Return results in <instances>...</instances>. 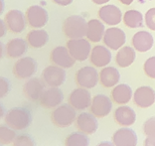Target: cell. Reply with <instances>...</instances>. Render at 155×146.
<instances>
[{"instance_id":"cell-26","label":"cell","mask_w":155,"mask_h":146,"mask_svg":"<svg viewBox=\"0 0 155 146\" xmlns=\"http://www.w3.org/2000/svg\"><path fill=\"white\" fill-rule=\"evenodd\" d=\"M26 41L28 45L34 49L42 48L47 44L49 41V35L47 31L43 29H34L31 30L26 36Z\"/></svg>"},{"instance_id":"cell-11","label":"cell","mask_w":155,"mask_h":146,"mask_svg":"<svg viewBox=\"0 0 155 146\" xmlns=\"http://www.w3.org/2000/svg\"><path fill=\"white\" fill-rule=\"evenodd\" d=\"M91 95L87 88H75L69 95V105L77 110H84L90 108L91 104Z\"/></svg>"},{"instance_id":"cell-18","label":"cell","mask_w":155,"mask_h":146,"mask_svg":"<svg viewBox=\"0 0 155 146\" xmlns=\"http://www.w3.org/2000/svg\"><path fill=\"white\" fill-rule=\"evenodd\" d=\"M45 91V85L39 78H30L23 85V94L29 101H36L40 99Z\"/></svg>"},{"instance_id":"cell-34","label":"cell","mask_w":155,"mask_h":146,"mask_svg":"<svg viewBox=\"0 0 155 146\" xmlns=\"http://www.w3.org/2000/svg\"><path fill=\"white\" fill-rule=\"evenodd\" d=\"M143 71L147 77L155 80V56L146 60L143 65Z\"/></svg>"},{"instance_id":"cell-5","label":"cell","mask_w":155,"mask_h":146,"mask_svg":"<svg viewBox=\"0 0 155 146\" xmlns=\"http://www.w3.org/2000/svg\"><path fill=\"white\" fill-rule=\"evenodd\" d=\"M67 48L73 58L79 62L86 61L91 52L90 42L84 38L70 39L67 42Z\"/></svg>"},{"instance_id":"cell-12","label":"cell","mask_w":155,"mask_h":146,"mask_svg":"<svg viewBox=\"0 0 155 146\" xmlns=\"http://www.w3.org/2000/svg\"><path fill=\"white\" fill-rule=\"evenodd\" d=\"M50 61L53 65L61 67L63 69L72 68L76 63V60L71 56L68 48L64 46H58L52 50Z\"/></svg>"},{"instance_id":"cell-21","label":"cell","mask_w":155,"mask_h":146,"mask_svg":"<svg viewBox=\"0 0 155 146\" xmlns=\"http://www.w3.org/2000/svg\"><path fill=\"white\" fill-rule=\"evenodd\" d=\"M91 63L97 68H104L110 63L111 54L110 51L104 46L97 45L91 49L90 56Z\"/></svg>"},{"instance_id":"cell-17","label":"cell","mask_w":155,"mask_h":146,"mask_svg":"<svg viewBox=\"0 0 155 146\" xmlns=\"http://www.w3.org/2000/svg\"><path fill=\"white\" fill-rule=\"evenodd\" d=\"M64 94L58 88H49L45 90L40 98V105L45 108H55L63 102Z\"/></svg>"},{"instance_id":"cell-15","label":"cell","mask_w":155,"mask_h":146,"mask_svg":"<svg viewBox=\"0 0 155 146\" xmlns=\"http://www.w3.org/2000/svg\"><path fill=\"white\" fill-rule=\"evenodd\" d=\"M132 98L136 106L140 108H148L155 102V91L151 87L143 85L136 88Z\"/></svg>"},{"instance_id":"cell-25","label":"cell","mask_w":155,"mask_h":146,"mask_svg":"<svg viewBox=\"0 0 155 146\" xmlns=\"http://www.w3.org/2000/svg\"><path fill=\"white\" fill-rule=\"evenodd\" d=\"M111 101L115 102L116 105H126L132 98V90L128 85L126 84H119L116 85L112 88L111 94Z\"/></svg>"},{"instance_id":"cell-36","label":"cell","mask_w":155,"mask_h":146,"mask_svg":"<svg viewBox=\"0 0 155 146\" xmlns=\"http://www.w3.org/2000/svg\"><path fill=\"white\" fill-rule=\"evenodd\" d=\"M145 23L150 30L155 31V8H151L146 12Z\"/></svg>"},{"instance_id":"cell-1","label":"cell","mask_w":155,"mask_h":146,"mask_svg":"<svg viewBox=\"0 0 155 146\" xmlns=\"http://www.w3.org/2000/svg\"><path fill=\"white\" fill-rule=\"evenodd\" d=\"M32 122L30 110L24 108H14L6 112L5 123L14 130H23Z\"/></svg>"},{"instance_id":"cell-41","label":"cell","mask_w":155,"mask_h":146,"mask_svg":"<svg viewBox=\"0 0 155 146\" xmlns=\"http://www.w3.org/2000/svg\"><path fill=\"white\" fill-rule=\"evenodd\" d=\"M97 146H115V145L112 143V142H110V141H101Z\"/></svg>"},{"instance_id":"cell-9","label":"cell","mask_w":155,"mask_h":146,"mask_svg":"<svg viewBox=\"0 0 155 146\" xmlns=\"http://www.w3.org/2000/svg\"><path fill=\"white\" fill-rule=\"evenodd\" d=\"M112 109V101L105 95H97L91 99L90 106L91 113L97 117L103 118L107 116L111 112Z\"/></svg>"},{"instance_id":"cell-29","label":"cell","mask_w":155,"mask_h":146,"mask_svg":"<svg viewBox=\"0 0 155 146\" xmlns=\"http://www.w3.org/2000/svg\"><path fill=\"white\" fill-rule=\"evenodd\" d=\"M123 23L128 28H139L143 25V16L137 10H128L123 15Z\"/></svg>"},{"instance_id":"cell-40","label":"cell","mask_w":155,"mask_h":146,"mask_svg":"<svg viewBox=\"0 0 155 146\" xmlns=\"http://www.w3.org/2000/svg\"><path fill=\"white\" fill-rule=\"evenodd\" d=\"M4 51H5V46L1 41H0V60H1L3 58V56H4Z\"/></svg>"},{"instance_id":"cell-32","label":"cell","mask_w":155,"mask_h":146,"mask_svg":"<svg viewBox=\"0 0 155 146\" xmlns=\"http://www.w3.org/2000/svg\"><path fill=\"white\" fill-rule=\"evenodd\" d=\"M142 130L146 137L155 139V116H151L145 120V122L143 123Z\"/></svg>"},{"instance_id":"cell-39","label":"cell","mask_w":155,"mask_h":146,"mask_svg":"<svg viewBox=\"0 0 155 146\" xmlns=\"http://www.w3.org/2000/svg\"><path fill=\"white\" fill-rule=\"evenodd\" d=\"M143 146H155V139L154 138L146 137L145 140H144Z\"/></svg>"},{"instance_id":"cell-14","label":"cell","mask_w":155,"mask_h":146,"mask_svg":"<svg viewBox=\"0 0 155 146\" xmlns=\"http://www.w3.org/2000/svg\"><path fill=\"white\" fill-rule=\"evenodd\" d=\"M97 117L91 112H82L76 118L77 129L87 135H91L97 132L98 128Z\"/></svg>"},{"instance_id":"cell-22","label":"cell","mask_w":155,"mask_h":146,"mask_svg":"<svg viewBox=\"0 0 155 146\" xmlns=\"http://www.w3.org/2000/svg\"><path fill=\"white\" fill-rule=\"evenodd\" d=\"M28 50V43L22 38H14L5 46L6 56L9 59H18L26 54Z\"/></svg>"},{"instance_id":"cell-45","label":"cell","mask_w":155,"mask_h":146,"mask_svg":"<svg viewBox=\"0 0 155 146\" xmlns=\"http://www.w3.org/2000/svg\"><path fill=\"white\" fill-rule=\"evenodd\" d=\"M119 1L123 5H130L133 2V0H119Z\"/></svg>"},{"instance_id":"cell-42","label":"cell","mask_w":155,"mask_h":146,"mask_svg":"<svg viewBox=\"0 0 155 146\" xmlns=\"http://www.w3.org/2000/svg\"><path fill=\"white\" fill-rule=\"evenodd\" d=\"M5 9V2L4 0H0V16L2 15V13L4 12Z\"/></svg>"},{"instance_id":"cell-8","label":"cell","mask_w":155,"mask_h":146,"mask_svg":"<svg viewBox=\"0 0 155 146\" xmlns=\"http://www.w3.org/2000/svg\"><path fill=\"white\" fill-rule=\"evenodd\" d=\"M27 24L34 29H40L48 23L49 15L47 10L39 5H32L26 10Z\"/></svg>"},{"instance_id":"cell-23","label":"cell","mask_w":155,"mask_h":146,"mask_svg":"<svg viewBox=\"0 0 155 146\" xmlns=\"http://www.w3.org/2000/svg\"><path fill=\"white\" fill-rule=\"evenodd\" d=\"M153 37L147 31H139L134 34L131 39V44L136 51L145 53L152 48Z\"/></svg>"},{"instance_id":"cell-46","label":"cell","mask_w":155,"mask_h":146,"mask_svg":"<svg viewBox=\"0 0 155 146\" xmlns=\"http://www.w3.org/2000/svg\"><path fill=\"white\" fill-rule=\"evenodd\" d=\"M0 146H1V144H0Z\"/></svg>"},{"instance_id":"cell-20","label":"cell","mask_w":155,"mask_h":146,"mask_svg":"<svg viewBox=\"0 0 155 146\" xmlns=\"http://www.w3.org/2000/svg\"><path fill=\"white\" fill-rule=\"evenodd\" d=\"M98 17L107 25H117L121 21L122 13L115 5H105L98 10Z\"/></svg>"},{"instance_id":"cell-24","label":"cell","mask_w":155,"mask_h":146,"mask_svg":"<svg viewBox=\"0 0 155 146\" xmlns=\"http://www.w3.org/2000/svg\"><path fill=\"white\" fill-rule=\"evenodd\" d=\"M100 83L105 88H114L120 80V74L114 67H105L100 73Z\"/></svg>"},{"instance_id":"cell-33","label":"cell","mask_w":155,"mask_h":146,"mask_svg":"<svg viewBox=\"0 0 155 146\" xmlns=\"http://www.w3.org/2000/svg\"><path fill=\"white\" fill-rule=\"evenodd\" d=\"M12 144L13 146H36L34 139L28 134H20L16 136Z\"/></svg>"},{"instance_id":"cell-16","label":"cell","mask_w":155,"mask_h":146,"mask_svg":"<svg viewBox=\"0 0 155 146\" xmlns=\"http://www.w3.org/2000/svg\"><path fill=\"white\" fill-rule=\"evenodd\" d=\"M126 41L125 33L121 29L116 27L108 28L104 35V43L107 48L114 51L120 49Z\"/></svg>"},{"instance_id":"cell-19","label":"cell","mask_w":155,"mask_h":146,"mask_svg":"<svg viewBox=\"0 0 155 146\" xmlns=\"http://www.w3.org/2000/svg\"><path fill=\"white\" fill-rule=\"evenodd\" d=\"M114 121L121 127H129L136 121V113L130 106L120 105L114 112Z\"/></svg>"},{"instance_id":"cell-2","label":"cell","mask_w":155,"mask_h":146,"mask_svg":"<svg viewBox=\"0 0 155 146\" xmlns=\"http://www.w3.org/2000/svg\"><path fill=\"white\" fill-rule=\"evenodd\" d=\"M87 23L84 17L80 15H71L64 21L63 32L69 39H80L87 35Z\"/></svg>"},{"instance_id":"cell-3","label":"cell","mask_w":155,"mask_h":146,"mask_svg":"<svg viewBox=\"0 0 155 146\" xmlns=\"http://www.w3.org/2000/svg\"><path fill=\"white\" fill-rule=\"evenodd\" d=\"M76 109L69 104L57 106L51 113V120L53 124L59 128L71 126L76 121Z\"/></svg>"},{"instance_id":"cell-27","label":"cell","mask_w":155,"mask_h":146,"mask_svg":"<svg viewBox=\"0 0 155 146\" xmlns=\"http://www.w3.org/2000/svg\"><path fill=\"white\" fill-rule=\"evenodd\" d=\"M104 25L97 19H91L87 22V40L94 43L101 41L104 35Z\"/></svg>"},{"instance_id":"cell-44","label":"cell","mask_w":155,"mask_h":146,"mask_svg":"<svg viewBox=\"0 0 155 146\" xmlns=\"http://www.w3.org/2000/svg\"><path fill=\"white\" fill-rule=\"evenodd\" d=\"M5 114H6V111H5L4 106L2 105V104H0V119H1Z\"/></svg>"},{"instance_id":"cell-31","label":"cell","mask_w":155,"mask_h":146,"mask_svg":"<svg viewBox=\"0 0 155 146\" xmlns=\"http://www.w3.org/2000/svg\"><path fill=\"white\" fill-rule=\"evenodd\" d=\"M16 132L8 125H0V144L8 145L13 143L16 138Z\"/></svg>"},{"instance_id":"cell-38","label":"cell","mask_w":155,"mask_h":146,"mask_svg":"<svg viewBox=\"0 0 155 146\" xmlns=\"http://www.w3.org/2000/svg\"><path fill=\"white\" fill-rule=\"evenodd\" d=\"M55 4H58L60 6H68L70 4H72L74 0H52Z\"/></svg>"},{"instance_id":"cell-6","label":"cell","mask_w":155,"mask_h":146,"mask_svg":"<svg viewBox=\"0 0 155 146\" xmlns=\"http://www.w3.org/2000/svg\"><path fill=\"white\" fill-rule=\"evenodd\" d=\"M37 62L31 57H23L13 66V75L19 80L30 79L37 72Z\"/></svg>"},{"instance_id":"cell-35","label":"cell","mask_w":155,"mask_h":146,"mask_svg":"<svg viewBox=\"0 0 155 146\" xmlns=\"http://www.w3.org/2000/svg\"><path fill=\"white\" fill-rule=\"evenodd\" d=\"M11 90V85L8 79L4 77H0V98H5Z\"/></svg>"},{"instance_id":"cell-7","label":"cell","mask_w":155,"mask_h":146,"mask_svg":"<svg viewBox=\"0 0 155 146\" xmlns=\"http://www.w3.org/2000/svg\"><path fill=\"white\" fill-rule=\"evenodd\" d=\"M67 74L61 67L51 65L46 67L42 72V81L50 88H59L65 83Z\"/></svg>"},{"instance_id":"cell-30","label":"cell","mask_w":155,"mask_h":146,"mask_svg":"<svg viewBox=\"0 0 155 146\" xmlns=\"http://www.w3.org/2000/svg\"><path fill=\"white\" fill-rule=\"evenodd\" d=\"M64 144L65 146H90V139L87 134L78 131L69 134Z\"/></svg>"},{"instance_id":"cell-37","label":"cell","mask_w":155,"mask_h":146,"mask_svg":"<svg viewBox=\"0 0 155 146\" xmlns=\"http://www.w3.org/2000/svg\"><path fill=\"white\" fill-rule=\"evenodd\" d=\"M6 32H7V26L5 24V21L0 19V39L5 36Z\"/></svg>"},{"instance_id":"cell-13","label":"cell","mask_w":155,"mask_h":146,"mask_svg":"<svg viewBox=\"0 0 155 146\" xmlns=\"http://www.w3.org/2000/svg\"><path fill=\"white\" fill-rule=\"evenodd\" d=\"M111 142L115 146H136L138 142V137L132 128L122 127L118 128L112 134Z\"/></svg>"},{"instance_id":"cell-10","label":"cell","mask_w":155,"mask_h":146,"mask_svg":"<svg viewBox=\"0 0 155 146\" xmlns=\"http://www.w3.org/2000/svg\"><path fill=\"white\" fill-rule=\"evenodd\" d=\"M5 24L11 33L19 34L25 30L26 28V17L22 11L18 9H11L6 13L4 17Z\"/></svg>"},{"instance_id":"cell-28","label":"cell","mask_w":155,"mask_h":146,"mask_svg":"<svg viewBox=\"0 0 155 146\" xmlns=\"http://www.w3.org/2000/svg\"><path fill=\"white\" fill-rule=\"evenodd\" d=\"M135 51L129 46H124L118 50L115 56L116 65L120 68H127L131 66L135 60Z\"/></svg>"},{"instance_id":"cell-43","label":"cell","mask_w":155,"mask_h":146,"mask_svg":"<svg viewBox=\"0 0 155 146\" xmlns=\"http://www.w3.org/2000/svg\"><path fill=\"white\" fill-rule=\"evenodd\" d=\"M91 1L97 5H101V4H104V3H107L108 1H110V0H91Z\"/></svg>"},{"instance_id":"cell-4","label":"cell","mask_w":155,"mask_h":146,"mask_svg":"<svg viewBox=\"0 0 155 146\" xmlns=\"http://www.w3.org/2000/svg\"><path fill=\"white\" fill-rule=\"evenodd\" d=\"M75 81L79 88L89 90L94 88L100 81V74L94 69V67H83L77 71Z\"/></svg>"}]
</instances>
